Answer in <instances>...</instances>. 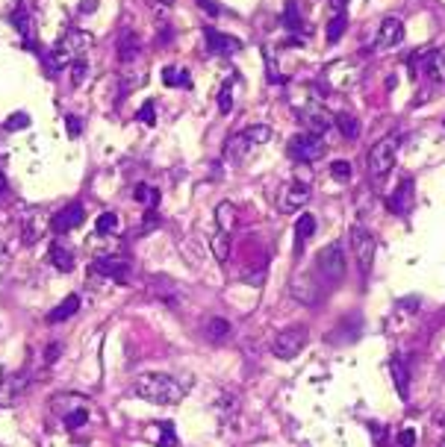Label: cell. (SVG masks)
Segmentation results:
<instances>
[{"label": "cell", "mask_w": 445, "mask_h": 447, "mask_svg": "<svg viewBox=\"0 0 445 447\" xmlns=\"http://www.w3.org/2000/svg\"><path fill=\"white\" fill-rule=\"evenodd\" d=\"M9 194V183H6V174L0 171V197H6Z\"/></svg>", "instance_id": "cell-44"}, {"label": "cell", "mask_w": 445, "mask_h": 447, "mask_svg": "<svg viewBox=\"0 0 445 447\" xmlns=\"http://www.w3.org/2000/svg\"><path fill=\"white\" fill-rule=\"evenodd\" d=\"M4 380H6V377H4V368H0V383H4Z\"/></svg>", "instance_id": "cell-47"}, {"label": "cell", "mask_w": 445, "mask_h": 447, "mask_svg": "<svg viewBox=\"0 0 445 447\" xmlns=\"http://www.w3.org/2000/svg\"><path fill=\"white\" fill-rule=\"evenodd\" d=\"M212 253L219 262H224L227 256H231V239H227V233H219V236H212Z\"/></svg>", "instance_id": "cell-30"}, {"label": "cell", "mask_w": 445, "mask_h": 447, "mask_svg": "<svg viewBox=\"0 0 445 447\" xmlns=\"http://www.w3.org/2000/svg\"><path fill=\"white\" fill-rule=\"evenodd\" d=\"M395 444H398V447H413V444H416V432H413V430H404V432H398Z\"/></svg>", "instance_id": "cell-41"}, {"label": "cell", "mask_w": 445, "mask_h": 447, "mask_svg": "<svg viewBox=\"0 0 445 447\" xmlns=\"http://www.w3.org/2000/svg\"><path fill=\"white\" fill-rule=\"evenodd\" d=\"M83 221H85L83 206H80V204H68V206H62L60 212H53L50 229H53V233H71V229H77Z\"/></svg>", "instance_id": "cell-10"}, {"label": "cell", "mask_w": 445, "mask_h": 447, "mask_svg": "<svg viewBox=\"0 0 445 447\" xmlns=\"http://www.w3.org/2000/svg\"><path fill=\"white\" fill-rule=\"evenodd\" d=\"M48 259H50V265L62 274L74 268V253H71V248H65V244H50Z\"/></svg>", "instance_id": "cell-19"}, {"label": "cell", "mask_w": 445, "mask_h": 447, "mask_svg": "<svg viewBox=\"0 0 445 447\" xmlns=\"http://www.w3.org/2000/svg\"><path fill=\"white\" fill-rule=\"evenodd\" d=\"M139 53H142L139 36L136 33H124L121 41H118V59L121 62H133V59H139Z\"/></svg>", "instance_id": "cell-21"}, {"label": "cell", "mask_w": 445, "mask_h": 447, "mask_svg": "<svg viewBox=\"0 0 445 447\" xmlns=\"http://www.w3.org/2000/svg\"><path fill=\"white\" fill-rule=\"evenodd\" d=\"M27 383H30V377H27L24 371L12 374V377H6L4 383H0V406H9V403H15V400L27 392Z\"/></svg>", "instance_id": "cell-13"}, {"label": "cell", "mask_w": 445, "mask_h": 447, "mask_svg": "<svg viewBox=\"0 0 445 447\" xmlns=\"http://www.w3.org/2000/svg\"><path fill=\"white\" fill-rule=\"evenodd\" d=\"M153 3H165V6H171V3H174V0H153Z\"/></svg>", "instance_id": "cell-46"}, {"label": "cell", "mask_w": 445, "mask_h": 447, "mask_svg": "<svg viewBox=\"0 0 445 447\" xmlns=\"http://www.w3.org/2000/svg\"><path fill=\"white\" fill-rule=\"evenodd\" d=\"M283 27L292 33H301V12H298V0H286V12H283Z\"/></svg>", "instance_id": "cell-27"}, {"label": "cell", "mask_w": 445, "mask_h": 447, "mask_svg": "<svg viewBox=\"0 0 445 447\" xmlns=\"http://www.w3.org/2000/svg\"><path fill=\"white\" fill-rule=\"evenodd\" d=\"M233 83H236V77H231V80H227V83H224V89H221V94H219V106H221V112H224V115L233 109V97H231Z\"/></svg>", "instance_id": "cell-36"}, {"label": "cell", "mask_w": 445, "mask_h": 447, "mask_svg": "<svg viewBox=\"0 0 445 447\" xmlns=\"http://www.w3.org/2000/svg\"><path fill=\"white\" fill-rule=\"evenodd\" d=\"M227 333H231V324H227L224 318H212V321L207 324V336H210L212 341H221Z\"/></svg>", "instance_id": "cell-31"}, {"label": "cell", "mask_w": 445, "mask_h": 447, "mask_svg": "<svg viewBox=\"0 0 445 447\" xmlns=\"http://www.w3.org/2000/svg\"><path fill=\"white\" fill-rule=\"evenodd\" d=\"M24 127H30V115H27V112H12L6 118V124H4L6 133H18V129H24Z\"/></svg>", "instance_id": "cell-32"}, {"label": "cell", "mask_w": 445, "mask_h": 447, "mask_svg": "<svg viewBox=\"0 0 445 447\" xmlns=\"http://www.w3.org/2000/svg\"><path fill=\"white\" fill-rule=\"evenodd\" d=\"M324 153H327L324 141L315 133H298L289 139V156L295 162H319Z\"/></svg>", "instance_id": "cell-5"}, {"label": "cell", "mask_w": 445, "mask_h": 447, "mask_svg": "<svg viewBox=\"0 0 445 447\" xmlns=\"http://www.w3.org/2000/svg\"><path fill=\"white\" fill-rule=\"evenodd\" d=\"M251 148H254V144L248 141V136H245V133H239V136H231V139H227L224 153H227V159L239 162L242 156H245V150H251Z\"/></svg>", "instance_id": "cell-22"}, {"label": "cell", "mask_w": 445, "mask_h": 447, "mask_svg": "<svg viewBox=\"0 0 445 447\" xmlns=\"http://www.w3.org/2000/svg\"><path fill=\"white\" fill-rule=\"evenodd\" d=\"M195 3H198L200 9H204L207 15H212V18H215V15H221V6L215 3V0H195Z\"/></svg>", "instance_id": "cell-40"}, {"label": "cell", "mask_w": 445, "mask_h": 447, "mask_svg": "<svg viewBox=\"0 0 445 447\" xmlns=\"http://www.w3.org/2000/svg\"><path fill=\"white\" fill-rule=\"evenodd\" d=\"M315 236V218L307 212V215H301V218L295 221V256L304 253L307 248V241Z\"/></svg>", "instance_id": "cell-15"}, {"label": "cell", "mask_w": 445, "mask_h": 447, "mask_svg": "<svg viewBox=\"0 0 445 447\" xmlns=\"http://www.w3.org/2000/svg\"><path fill=\"white\" fill-rule=\"evenodd\" d=\"M163 83L165 85H180V89H192L189 71H180V68H165L163 71Z\"/></svg>", "instance_id": "cell-26"}, {"label": "cell", "mask_w": 445, "mask_h": 447, "mask_svg": "<svg viewBox=\"0 0 445 447\" xmlns=\"http://www.w3.org/2000/svg\"><path fill=\"white\" fill-rule=\"evenodd\" d=\"M410 204H413V180H404L398 189L390 194V212L395 215H407L410 212Z\"/></svg>", "instance_id": "cell-16"}, {"label": "cell", "mask_w": 445, "mask_h": 447, "mask_svg": "<svg viewBox=\"0 0 445 447\" xmlns=\"http://www.w3.org/2000/svg\"><path fill=\"white\" fill-rule=\"evenodd\" d=\"M345 30H348V15L345 12H336V15L327 21V45H336Z\"/></svg>", "instance_id": "cell-24"}, {"label": "cell", "mask_w": 445, "mask_h": 447, "mask_svg": "<svg viewBox=\"0 0 445 447\" xmlns=\"http://www.w3.org/2000/svg\"><path fill=\"white\" fill-rule=\"evenodd\" d=\"M92 271L107 280H116V283L130 280V262H127L124 256H97L92 262Z\"/></svg>", "instance_id": "cell-8"}, {"label": "cell", "mask_w": 445, "mask_h": 447, "mask_svg": "<svg viewBox=\"0 0 445 447\" xmlns=\"http://www.w3.org/2000/svg\"><path fill=\"white\" fill-rule=\"evenodd\" d=\"M133 392L142 400L160 403V406H174V403L183 400L186 388L174 377H168V374H142L133 383Z\"/></svg>", "instance_id": "cell-1"}, {"label": "cell", "mask_w": 445, "mask_h": 447, "mask_svg": "<svg viewBox=\"0 0 445 447\" xmlns=\"http://www.w3.org/2000/svg\"><path fill=\"white\" fill-rule=\"evenodd\" d=\"M12 24H15V30L21 33L24 45H27V48H36V45H33V24H30V12H27V6H24V3H18L15 9H12Z\"/></svg>", "instance_id": "cell-17"}, {"label": "cell", "mask_w": 445, "mask_h": 447, "mask_svg": "<svg viewBox=\"0 0 445 447\" xmlns=\"http://www.w3.org/2000/svg\"><path fill=\"white\" fill-rule=\"evenodd\" d=\"M65 127H68V136H71V139H77V136L83 133V129H80L83 124H80L77 115H68V118H65Z\"/></svg>", "instance_id": "cell-39"}, {"label": "cell", "mask_w": 445, "mask_h": 447, "mask_svg": "<svg viewBox=\"0 0 445 447\" xmlns=\"http://www.w3.org/2000/svg\"><path fill=\"white\" fill-rule=\"evenodd\" d=\"M242 133L248 136L251 144H266V141L271 139V129H268L266 124H260V127H248V129H242Z\"/></svg>", "instance_id": "cell-33"}, {"label": "cell", "mask_w": 445, "mask_h": 447, "mask_svg": "<svg viewBox=\"0 0 445 447\" xmlns=\"http://www.w3.org/2000/svg\"><path fill=\"white\" fill-rule=\"evenodd\" d=\"M85 421H89V412H85V409H74V412L65 415V427L68 430H80Z\"/></svg>", "instance_id": "cell-37"}, {"label": "cell", "mask_w": 445, "mask_h": 447, "mask_svg": "<svg viewBox=\"0 0 445 447\" xmlns=\"http://www.w3.org/2000/svg\"><path fill=\"white\" fill-rule=\"evenodd\" d=\"M136 200H139V204L156 206V204H160V192L151 189V185H136Z\"/></svg>", "instance_id": "cell-34"}, {"label": "cell", "mask_w": 445, "mask_h": 447, "mask_svg": "<svg viewBox=\"0 0 445 447\" xmlns=\"http://www.w3.org/2000/svg\"><path fill=\"white\" fill-rule=\"evenodd\" d=\"M95 229H97L100 236H116L118 229H121V218H118L116 212H104V215H100V218H97Z\"/></svg>", "instance_id": "cell-25"}, {"label": "cell", "mask_w": 445, "mask_h": 447, "mask_svg": "<svg viewBox=\"0 0 445 447\" xmlns=\"http://www.w3.org/2000/svg\"><path fill=\"white\" fill-rule=\"evenodd\" d=\"M204 38H207L210 53H215V56H233L236 50H242V41L236 36L219 33V30H212V27H207V30H204Z\"/></svg>", "instance_id": "cell-11"}, {"label": "cell", "mask_w": 445, "mask_h": 447, "mask_svg": "<svg viewBox=\"0 0 445 447\" xmlns=\"http://www.w3.org/2000/svg\"><path fill=\"white\" fill-rule=\"evenodd\" d=\"M215 218H219V224H221V233H227V229L236 224V209H233L231 200L219 204V209H215Z\"/></svg>", "instance_id": "cell-28"}, {"label": "cell", "mask_w": 445, "mask_h": 447, "mask_svg": "<svg viewBox=\"0 0 445 447\" xmlns=\"http://www.w3.org/2000/svg\"><path fill=\"white\" fill-rule=\"evenodd\" d=\"M401 38H404V24H401L398 18H386L381 24V30H378V38H375V48H395L401 45Z\"/></svg>", "instance_id": "cell-14"}, {"label": "cell", "mask_w": 445, "mask_h": 447, "mask_svg": "<svg viewBox=\"0 0 445 447\" xmlns=\"http://www.w3.org/2000/svg\"><path fill=\"white\" fill-rule=\"evenodd\" d=\"M334 124H336V129L342 133V139H348V141H354L357 136H360V121L357 118H351L348 112H339L336 118H334Z\"/></svg>", "instance_id": "cell-23"}, {"label": "cell", "mask_w": 445, "mask_h": 447, "mask_svg": "<svg viewBox=\"0 0 445 447\" xmlns=\"http://www.w3.org/2000/svg\"><path fill=\"white\" fill-rule=\"evenodd\" d=\"M156 447H177L174 424H160V441H156Z\"/></svg>", "instance_id": "cell-35"}, {"label": "cell", "mask_w": 445, "mask_h": 447, "mask_svg": "<svg viewBox=\"0 0 445 447\" xmlns=\"http://www.w3.org/2000/svg\"><path fill=\"white\" fill-rule=\"evenodd\" d=\"M77 309H80V297H77V295H68L60 306H53V309L48 312V321H50V324H60V321L71 318V315H74Z\"/></svg>", "instance_id": "cell-20"}, {"label": "cell", "mask_w": 445, "mask_h": 447, "mask_svg": "<svg viewBox=\"0 0 445 447\" xmlns=\"http://www.w3.org/2000/svg\"><path fill=\"white\" fill-rule=\"evenodd\" d=\"M139 121H145V124H153V104H145L139 109Z\"/></svg>", "instance_id": "cell-42"}, {"label": "cell", "mask_w": 445, "mask_h": 447, "mask_svg": "<svg viewBox=\"0 0 445 447\" xmlns=\"http://www.w3.org/2000/svg\"><path fill=\"white\" fill-rule=\"evenodd\" d=\"M298 118H301V124L307 127V133H315V136L327 133L330 124H334L330 112L319 104V100H307V104H301L298 106Z\"/></svg>", "instance_id": "cell-6"}, {"label": "cell", "mask_w": 445, "mask_h": 447, "mask_svg": "<svg viewBox=\"0 0 445 447\" xmlns=\"http://www.w3.org/2000/svg\"><path fill=\"white\" fill-rule=\"evenodd\" d=\"M425 71H427L430 80L445 83V48H437V50L425 53Z\"/></svg>", "instance_id": "cell-18"}, {"label": "cell", "mask_w": 445, "mask_h": 447, "mask_svg": "<svg viewBox=\"0 0 445 447\" xmlns=\"http://www.w3.org/2000/svg\"><path fill=\"white\" fill-rule=\"evenodd\" d=\"M348 241H351V253L357 259V268H360L363 277H369L371 265H375V250H378L375 239H371V233H366L363 227H351Z\"/></svg>", "instance_id": "cell-4"}, {"label": "cell", "mask_w": 445, "mask_h": 447, "mask_svg": "<svg viewBox=\"0 0 445 447\" xmlns=\"http://www.w3.org/2000/svg\"><path fill=\"white\" fill-rule=\"evenodd\" d=\"M371 432H375L371 439H375L378 444H383V441H386V430H383V427H375V424H371Z\"/></svg>", "instance_id": "cell-43"}, {"label": "cell", "mask_w": 445, "mask_h": 447, "mask_svg": "<svg viewBox=\"0 0 445 447\" xmlns=\"http://www.w3.org/2000/svg\"><path fill=\"white\" fill-rule=\"evenodd\" d=\"M307 200H310V189L304 183H286L278 194V209L280 212H298V209L307 206Z\"/></svg>", "instance_id": "cell-9"}, {"label": "cell", "mask_w": 445, "mask_h": 447, "mask_svg": "<svg viewBox=\"0 0 445 447\" xmlns=\"http://www.w3.org/2000/svg\"><path fill=\"white\" fill-rule=\"evenodd\" d=\"M327 80L334 83V89H351V85L360 80V68H357L351 59H342V62L327 68Z\"/></svg>", "instance_id": "cell-12"}, {"label": "cell", "mask_w": 445, "mask_h": 447, "mask_svg": "<svg viewBox=\"0 0 445 447\" xmlns=\"http://www.w3.org/2000/svg\"><path fill=\"white\" fill-rule=\"evenodd\" d=\"M401 141H404V136H401L398 129H395V133L383 136V139H378L375 144H371V150H369V174L375 177V180L386 177V174H390V171L395 168Z\"/></svg>", "instance_id": "cell-2"}, {"label": "cell", "mask_w": 445, "mask_h": 447, "mask_svg": "<svg viewBox=\"0 0 445 447\" xmlns=\"http://www.w3.org/2000/svg\"><path fill=\"white\" fill-rule=\"evenodd\" d=\"M330 174H334L339 183H345V180H351V165L348 162H334V165H330Z\"/></svg>", "instance_id": "cell-38"}, {"label": "cell", "mask_w": 445, "mask_h": 447, "mask_svg": "<svg viewBox=\"0 0 445 447\" xmlns=\"http://www.w3.org/2000/svg\"><path fill=\"white\" fill-rule=\"evenodd\" d=\"M315 271H319V277L327 283V285H336L345 280V253H342L339 244H327V248L319 250V256H315Z\"/></svg>", "instance_id": "cell-3"}, {"label": "cell", "mask_w": 445, "mask_h": 447, "mask_svg": "<svg viewBox=\"0 0 445 447\" xmlns=\"http://www.w3.org/2000/svg\"><path fill=\"white\" fill-rule=\"evenodd\" d=\"M392 377H395V388L401 397H407V385H410V377H407V365L401 359H392Z\"/></svg>", "instance_id": "cell-29"}, {"label": "cell", "mask_w": 445, "mask_h": 447, "mask_svg": "<svg viewBox=\"0 0 445 447\" xmlns=\"http://www.w3.org/2000/svg\"><path fill=\"white\" fill-rule=\"evenodd\" d=\"M56 356H60V344H53V348L50 350H45V359H48V362H53V359Z\"/></svg>", "instance_id": "cell-45"}, {"label": "cell", "mask_w": 445, "mask_h": 447, "mask_svg": "<svg viewBox=\"0 0 445 447\" xmlns=\"http://www.w3.org/2000/svg\"><path fill=\"white\" fill-rule=\"evenodd\" d=\"M307 344V329L304 327H292V329H283V333L275 339L271 350H275L278 359H295Z\"/></svg>", "instance_id": "cell-7"}]
</instances>
